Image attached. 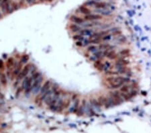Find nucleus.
<instances>
[{"label":"nucleus","mask_w":151,"mask_h":133,"mask_svg":"<svg viewBox=\"0 0 151 133\" xmlns=\"http://www.w3.org/2000/svg\"><path fill=\"white\" fill-rule=\"evenodd\" d=\"M106 81L109 84V88L112 89H117L120 88L123 85L129 83L130 81L129 77L122 75L109 76L106 79Z\"/></svg>","instance_id":"1"},{"label":"nucleus","mask_w":151,"mask_h":133,"mask_svg":"<svg viewBox=\"0 0 151 133\" xmlns=\"http://www.w3.org/2000/svg\"><path fill=\"white\" fill-rule=\"evenodd\" d=\"M33 83V80L31 77L27 76L23 79L22 82V88L24 91L26 95H29L30 93L32 92V85Z\"/></svg>","instance_id":"2"},{"label":"nucleus","mask_w":151,"mask_h":133,"mask_svg":"<svg viewBox=\"0 0 151 133\" xmlns=\"http://www.w3.org/2000/svg\"><path fill=\"white\" fill-rule=\"evenodd\" d=\"M33 68L32 64V63H27L24 65V66L22 68V71L19 74V75L16 77V80L20 81L22 79H24L26 77L28 76V73L30 72L32 69Z\"/></svg>","instance_id":"3"},{"label":"nucleus","mask_w":151,"mask_h":133,"mask_svg":"<svg viewBox=\"0 0 151 133\" xmlns=\"http://www.w3.org/2000/svg\"><path fill=\"white\" fill-rule=\"evenodd\" d=\"M43 80V77H42V75H41L40 77L33 81V83L32 85V92L33 93V94L36 95L37 93H40L41 87H42V83Z\"/></svg>","instance_id":"4"},{"label":"nucleus","mask_w":151,"mask_h":133,"mask_svg":"<svg viewBox=\"0 0 151 133\" xmlns=\"http://www.w3.org/2000/svg\"><path fill=\"white\" fill-rule=\"evenodd\" d=\"M22 68H23V65L20 63V62H16L15 65L13 68V70L12 71V75L10 77L11 80H14L15 78H16L19 75L20 72L22 71Z\"/></svg>","instance_id":"5"},{"label":"nucleus","mask_w":151,"mask_h":133,"mask_svg":"<svg viewBox=\"0 0 151 133\" xmlns=\"http://www.w3.org/2000/svg\"><path fill=\"white\" fill-rule=\"evenodd\" d=\"M110 96L112 98L113 101L115 102V104L118 105L124 102V99L120 94V91H113L110 92Z\"/></svg>","instance_id":"6"},{"label":"nucleus","mask_w":151,"mask_h":133,"mask_svg":"<svg viewBox=\"0 0 151 133\" xmlns=\"http://www.w3.org/2000/svg\"><path fill=\"white\" fill-rule=\"evenodd\" d=\"M106 51L107 50H104V51L99 50L94 54H91V56L89 57V60L92 62H95L96 61H98V60L103 59V58L106 57Z\"/></svg>","instance_id":"7"},{"label":"nucleus","mask_w":151,"mask_h":133,"mask_svg":"<svg viewBox=\"0 0 151 133\" xmlns=\"http://www.w3.org/2000/svg\"><path fill=\"white\" fill-rule=\"evenodd\" d=\"M103 18V16L98 14H90L84 16L83 19L85 21H98Z\"/></svg>","instance_id":"8"},{"label":"nucleus","mask_w":151,"mask_h":133,"mask_svg":"<svg viewBox=\"0 0 151 133\" xmlns=\"http://www.w3.org/2000/svg\"><path fill=\"white\" fill-rule=\"evenodd\" d=\"M52 86H53V83H52V81H50V80L46 81L44 83L43 85L42 86V87H41L40 91V93H39L40 95H43L46 91H48L50 89V88L52 87Z\"/></svg>","instance_id":"9"},{"label":"nucleus","mask_w":151,"mask_h":133,"mask_svg":"<svg viewBox=\"0 0 151 133\" xmlns=\"http://www.w3.org/2000/svg\"><path fill=\"white\" fill-rule=\"evenodd\" d=\"M70 20L72 22L73 24H78V25H80V26L85 22V20L83 18L76 16V15H72L70 17Z\"/></svg>","instance_id":"10"},{"label":"nucleus","mask_w":151,"mask_h":133,"mask_svg":"<svg viewBox=\"0 0 151 133\" xmlns=\"http://www.w3.org/2000/svg\"><path fill=\"white\" fill-rule=\"evenodd\" d=\"M16 63V61H15L14 58L12 57H9L5 62V67L7 70H11L14 68V66Z\"/></svg>","instance_id":"11"},{"label":"nucleus","mask_w":151,"mask_h":133,"mask_svg":"<svg viewBox=\"0 0 151 133\" xmlns=\"http://www.w3.org/2000/svg\"><path fill=\"white\" fill-rule=\"evenodd\" d=\"M106 57H107L110 60H115L117 59L118 55L115 52L114 50H110L106 51Z\"/></svg>","instance_id":"12"},{"label":"nucleus","mask_w":151,"mask_h":133,"mask_svg":"<svg viewBox=\"0 0 151 133\" xmlns=\"http://www.w3.org/2000/svg\"><path fill=\"white\" fill-rule=\"evenodd\" d=\"M94 32H95V30H94V29L84 28L82 29L79 33L80 35H81L83 36H89V37Z\"/></svg>","instance_id":"13"},{"label":"nucleus","mask_w":151,"mask_h":133,"mask_svg":"<svg viewBox=\"0 0 151 133\" xmlns=\"http://www.w3.org/2000/svg\"><path fill=\"white\" fill-rule=\"evenodd\" d=\"M95 12L97 13H99L101 16H110L112 14V11L108 10V8H105V9H95Z\"/></svg>","instance_id":"14"},{"label":"nucleus","mask_w":151,"mask_h":133,"mask_svg":"<svg viewBox=\"0 0 151 133\" xmlns=\"http://www.w3.org/2000/svg\"><path fill=\"white\" fill-rule=\"evenodd\" d=\"M69 29L72 32L76 33V32H79L83 28H82V27L80 25H78V24H72L69 26Z\"/></svg>","instance_id":"15"},{"label":"nucleus","mask_w":151,"mask_h":133,"mask_svg":"<svg viewBox=\"0 0 151 133\" xmlns=\"http://www.w3.org/2000/svg\"><path fill=\"white\" fill-rule=\"evenodd\" d=\"M130 62L128 61L121 58V59L116 60V61L115 62V66H126Z\"/></svg>","instance_id":"16"},{"label":"nucleus","mask_w":151,"mask_h":133,"mask_svg":"<svg viewBox=\"0 0 151 133\" xmlns=\"http://www.w3.org/2000/svg\"><path fill=\"white\" fill-rule=\"evenodd\" d=\"M79 12H81V14H84V16L90 14L92 13L91 10H89V8L87 7V6H85V5H81V6L79 7Z\"/></svg>","instance_id":"17"},{"label":"nucleus","mask_w":151,"mask_h":133,"mask_svg":"<svg viewBox=\"0 0 151 133\" xmlns=\"http://www.w3.org/2000/svg\"><path fill=\"white\" fill-rule=\"evenodd\" d=\"M101 60H98L94 62V65L96 69H97L99 71H103V63L101 61Z\"/></svg>","instance_id":"18"},{"label":"nucleus","mask_w":151,"mask_h":133,"mask_svg":"<svg viewBox=\"0 0 151 133\" xmlns=\"http://www.w3.org/2000/svg\"><path fill=\"white\" fill-rule=\"evenodd\" d=\"M0 83L3 86H6L7 85V75L1 73L0 75Z\"/></svg>","instance_id":"19"},{"label":"nucleus","mask_w":151,"mask_h":133,"mask_svg":"<svg viewBox=\"0 0 151 133\" xmlns=\"http://www.w3.org/2000/svg\"><path fill=\"white\" fill-rule=\"evenodd\" d=\"M113 66L109 61H106L103 63V71L106 72L110 70H112Z\"/></svg>","instance_id":"20"},{"label":"nucleus","mask_w":151,"mask_h":133,"mask_svg":"<svg viewBox=\"0 0 151 133\" xmlns=\"http://www.w3.org/2000/svg\"><path fill=\"white\" fill-rule=\"evenodd\" d=\"M29 59H30V56H29L28 55H27V54H24V55H22V56H21V57H20L19 62L24 65L27 64V63H28Z\"/></svg>","instance_id":"21"},{"label":"nucleus","mask_w":151,"mask_h":133,"mask_svg":"<svg viewBox=\"0 0 151 133\" xmlns=\"http://www.w3.org/2000/svg\"><path fill=\"white\" fill-rule=\"evenodd\" d=\"M87 51L90 54H94L95 52L99 51L98 46L96 45H90L87 48Z\"/></svg>","instance_id":"22"},{"label":"nucleus","mask_w":151,"mask_h":133,"mask_svg":"<svg viewBox=\"0 0 151 133\" xmlns=\"http://www.w3.org/2000/svg\"><path fill=\"white\" fill-rule=\"evenodd\" d=\"M107 6L108 4L106 3L102 2V1H97L94 7L95 9H105L107 8Z\"/></svg>","instance_id":"23"},{"label":"nucleus","mask_w":151,"mask_h":133,"mask_svg":"<svg viewBox=\"0 0 151 133\" xmlns=\"http://www.w3.org/2000/svg\"><path fill=\"white\" fill-rule=\"evenodd\" d=\"M112 35L110 34H108L105 36H103L102 38H101V40H102V43H105V42H109V41H111L112 39Z\"/></svg>","instance_id":"24"},{"label":"nucleus","mask_w":151,"mask_h":133,"mask_svg":"<svg viewBox=\"0 0 151 133\" xmlns=\"http://www.w3.org/2000/svg\"><path fill=\"white\" fill-rule=\"evenodd\" d=\"M97 1L95 0H90V1H87L84 3V5L85 6H89V7H94Z\"/></svg>","instance_id":"25"},{"label":"nucleus","mask_w":151,"mask_h":133,"mask_svg":"<svg viewBox=\"0 0 151 133\" xmlns=\"http://www.w3.org/2000/svg\"><path fill=\"white\" fill-rule=\"evenodd\" d=\"M41 75H42V73H41L40 72L35 71L34 73H32L31 77H32V80H33V81H34V80H36V79H38V77H40Z\"/></svg>","instance_id":"26"},{"label":"nucleus","mask_w":151,"mask_h":133,"mask_svg":"<svg viewBox=\"0 0 151 133\" xmlns=\"http://www.w3.org/2000/svg\"><path fill=\"white\" fill-rule=\"evenodd\" d=\"M73 38L74 41H83V40L85 39L84 36L80 35V34H75L74 36H73Z\"/></svg>","instance_id":"27"},{"label":"nucleus","mask_w":151,"mask_h":133,"mask_svg":"<svg viewBox=\"0 0 151 133\" xmlns=\"http://www.w3.org/2000/svg\"><path fill=\"white\" fill-rule=\"evenodd\" d=\"M12 7L13 10H14V12L16 11V10H18L19 8V3L14 2V1H12Z\"/></svg>","instance_id":"28"},{"label":"nucleus","mask_w":151,"mask_h":133,"mask_svg":"<svg viewBox=\"0 0 151 133\" xmlns=\"http://www.w3.org/2000/svg\"><path fill=\"white\" fill-rule=\"evenodd\" d=\"M22 90H23V89H22V87H21V88H18L17 89L16 91V96L17 97H19V95H20V93H22Z\"/></svg>","instance_id":"29"},{"label":"nucleus","mask_w":151,"mask_h":133,"mask_svg":"<svg viewBox=\"0 0 151 133\" xmlns=\"http://www.w3.org/2000/svg\"><path fill=\"white\" fill-rule=\"evenodd\" d=\"M5 69V65H4V62L2 59H0V71L3 70Z\"/></svg>","instance_id":"30"},{"label":"nucleus","mask_w":151,"mask_h":133,"mask_svg":"<svg viewBox=\"0 0 151 133\" xmlns=\"http://www.w3.org/2000/svg\"><path fill=\"white\" fill-rule=\"evenodd\" d=\"M130 53V50H122L120 52V54L122 55H128Z\"/></svg>","instance_id":"31"},{"label":"nucleus","mask_w":151,"mask_h":133,"mask_svg":"<svg viewBox=\"0 0 151 133\" xmlns=\"http://www.w3.org/2000/svg\"><path fill=\"white\" fill-rule=\"evenodd\" d=\"M75 44H76V46H78V47H83V41H76Z\"/></svg>","instance_id":"32"},{"label":"nucleus","mask_w":151,"mask_h":133,"mask_svg":"<svg viewBox=\"0 0 151 133\" xmlns=\"http://www.w3.org/2000/svg\"><path fill=\"white\" fill-rule=\"evenodd\" d=\"M26 1L29 5H32L34 4V3L35 2V0H26Z\"/></svg>","instance_id":"33"},{"label":"nucleus","mask_w":151,"mask_h":133,"mask_svg":"<svg viewBox=\"0 0 151 133\" xmlns=\"http://www.w3.org/2000/svg\"><path fill=\"white\" fill-rule=\"evenodd\" d=\"M3 18V15H2V12L1 11V9H0V20L2 19Z\"/></svg>","instance_id":"34"},{"label":"nucleus","mask_w":151,"mask_h":133,"mask_svg":"<svg viewBox=\"0 0 151 133\" xmlns=\"http://www.w3.org/2000/svg\"><path fill=\"white\" fill-rule=\"evenodd\" d=\"M45 1H46V0H40V2H42V3L44 2Z\"/></svg>","instance_id":"35"},{"label":"nucleus","mask_w":151,"mask_h":133,"mask_svg":"<svg viewBox=\"0 0 151 133\" xmlns=\"http://www.w3.org/2000/svg\"><path fill=\"white\" fill-rule=\"evenodd\" d=\"M95 1H102L103 0H95Z\"/></svg>","instance_id":"36"},{"label":"nucleus","mask_w":151,"mask_h":133,"mask_svg":"<svg viewBox=\"0 0 151 133\" xmlns=\"http://www.w3.org/2000/svg\"><path fill=\"white\" fill-rule=\"evenodd\" d=\"M1 71H0V75H1Z\"/></svg>","instance_id":"37"}]
</instances>
